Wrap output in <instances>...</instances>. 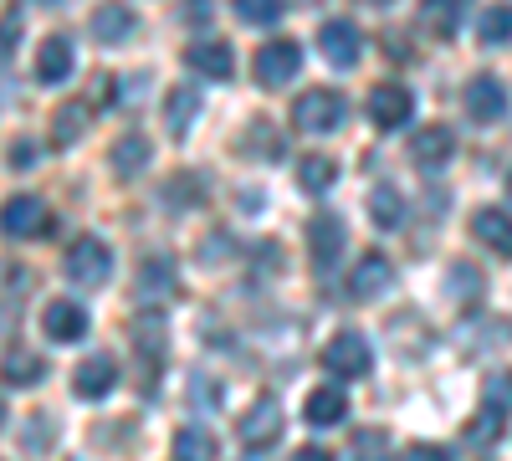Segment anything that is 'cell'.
<instances>
[{
	"instance_id": "obj_33",
	"label": "cell",
	"mask_w": 512,
	"mask_h": 461,
	"mask_svg": "<svg viewBox=\"0 0 512 461\" xmlns=\"http://www.w3.org/2000/svg\"><path fill=\"white\" fill-rule=\"evenodd\" d=\"M451 292H456L461 303H472L477 292H482V277H477V267H466V262H456V267H451Z\"/></svg>"
},
{
	"instance_id": "obj_18",
	"label": "cell",
	"mask_w": 512,
	"mask_h": 461,
	"mask_svg": "<svg viewBox=\"0 0 512 461\" xmlns=\"http://www.w3.org/2000/svg\"><path fill=\"white\" fill-rule=\"evenodd\" d=\"M420 26L441 41H451L461 31V0H420Z\"/></svg>"
},
{
	"instance_id": "obj_12",
	"label": "cell",
	"mask_w": 512,
	"mask_h": 461,
	"mask_svg": "<svg viewBox=\"0 0 512 461\" xmlns=\"http://www.w3.org/2000/svg\"><path fill=\"white\" fill-rule=\"evenodd\" d=\"M390 282H395V267L384 262L379 251H369V257L354 267V277H349V292H354L359 303H369V298H379V292L390 287Z\"/></svg>"
},
{
	"instance_id": "obj_8",
	"label": "cell",
	"mask_w": 512,
	"mask_h": 461,
	"mask_svg": "<svg viewBox=\"0 0 512 461\" xmlns=\"http://www.w3.org/2000/svg\"><path fill=\"white\" fill-rule=\"evenodd\" d=\"M466 113H472L477 123H497L507 113V88L492 72H477L472 82H466Z\"/></svg>"
},
{
	"instance_id": "obj_14",
	"label": "cell",
	"mask_w": 512,
	"mask_h": 461,
	"mask_svg": "<svg viewBox=\"0 0 512 461\" xmlns=\"http://www.w3.org/2000/svg\"><path fill=\"white\" fill-rule=\"evenodd\" d=\"M472 236L482 246H492L497 257H512V216L507 211H492V205H487V211H477L472 216Z\"/></svg>"
},
{
	"instance_id": "obj_25",
	"label": "cell",
	"mask_w": 512,
	"mask_h": 461,
	"mask_svg": "<svg viewBox=\"0 0 512 461\" xmlns=\"http://www.w3.org/2000/svg\"><path fill=\"white\" fill-rule=\"evenodd\" d=\"M195 108H200V93H195V88H169V98H164V123H169V134H175V139L190 129Z\"/></svg>"
},
{
	"instance_id": "obj_32",
	"label": "cell",
	"mask_w": 512,
	"mask_h": 461,
	"mask_svg": "<svg viewBox=\"0 0 512 461\" xmlns=\"http://www.w3.org/2000/svg\"><path fill=\"white\" fill-rule=\"evenodd\" d=\"M52 441H57L52 415H31V421H26V436H21V446H26V451H47Z\"/></svg>"
},
{
	"instance_id": "obj_37",
	"label": "cell",
	"mask_w": 512,
	"mask_h": 461,
	"mask_svg": "<svg viewBox=\"0 0 512 461\" xmlns=\"http://www.w3.org/2000/svg\"><path fill=\"white\" fill-rule=\"evenodd\" d=\"M185 21H190V26L210 21V0H185Z\"/></svg>"
},
{
	"instance_id": "obj_29",
	"label": "cell",
	"mask_w": 512,
	"mask_h": 461,
	"mask_svg": "<svg viewBox=\"0 0 512 461\" xmlns=\"http://www.w3.org/2000/svg\"><path fill=\"white\" fill-rule=\"evenodd\" d=\"M477 36H482V47H502V41H512V6H492V11H482Z\"/></svg>"
},
{
	"instance_id": "obj_5",
	"label": "cell",
	"mask_w": 512,
	"mask_h": 461,
	"mask_svg": "<svg viewBox=\"0 0 512 461\" xmlns=\"http://www.w3.org/2000/svg\"><path fill=\"white\" fill-rule=\"evenodd\" d=\"M303 67V52H297V41H267L262 52H256V77L267 82V88H287Z\"/></svg>"
},
{
	"instance_id": "obj_15",
	"label": "cell",
	"mask_w": 512,
	"mask_h": 461,
	"mask_svg": "<svg viewBox=\"0 0 512 461\" xmlns=\"http://www.w3.org/2000/svg\"><path fill=\"white\" fill-rule=\"evenodd\" d=\"M410 154H415V164H425V170H436V164H446V159L456 154V139H451V129L431 123V129H420V134L410 139Z\"/></svg>"
},
{
	"instance_id": "obj_36",
	"label": "cell",
	"mask_w": 512,
	"mask_h": 461,
	"mask_svg": "<svg viewBox=\"0 0 512 461\" xmlns=\"http://www.w3.org/2000/svg\"><path fill=\"white\" fill-rule=\"evenodd\" d=\"M190 195H200L195 175H175V185H169V200H190Z\"/></svg>"
},
{
	"instance_id": "obj_9",
	"label": "cell",
	"mask_w": 512,
	"mask_h": 461,
	"mask_svg": "<svg viewBox=\"0 0 512 461\" xmlns=\"http://www.w3.org/2000/svg\"><path fill=\"white\" fill-rule=\"evenodd\" d=\"M318 47H323V57H328L333 67H354V62H359V47H364V36H359L354 21H323Z\"/></svg>"
},
{
	"instance_id": "obj_20",
	"label": "cell",
	"mask_w": 512,
	"mask_h": 461,
	"mask_svg": "<svg viewBox=\"0 0 512 461\" xmlns=\"http://www.w3.org/2000/svg\"><path fill=\"white\" fill-rule=\"evenodd\" d=\"M175 267H169V262H144L139 267V298L149 303V308H159L164 298H175Z\"/></svg>"
},
{
	"instance_id": "obj_3",
	"label": "cell",
	"mask_w": 512,
	"mask_h": 461,
	"mask_svg": "<svg viewBox=\"0 0 512 461\" xmlns=\"http://www.w3.org/2000/svg\"><path fill=\"white\" fill-rule=\"evenodd\" d=\"M113 272V257H108V246L98 236H82L72 251H67V277L82 282V287H103Z\"/></svg>"
},
{
	"instance_id": "obj_17",
	"label": "cell",
	"mask_w": 512,
	"mask_h": 461,
	"mask_svg": "<svg viewBox=\"0 0 512 461\" xmlns=\"http://www.w3.org/2000/svg\"><path fill=\"white\" fill-rule=\"evenodd\" d=\"M303 415H308V426L323 431V426H338V421H344V415H349V400H344V390H338V385H323V390L308 395Z\"/></svg>"
},
{
	"instance_id": "obj_13",
	"label": "cell",
	"mask_w": 512,
	"mask_h": 461,
	"mask_svg": "<svg viewBox=\"0 0 512 461\" xmlns=\"http://www.w3.org/2000/svg\"><path fill=\"white\" fill-rule=\"evenodd\" d=\"M308 246H313L318 267H333L338 251H344V221H338V216H313L308 221Z\"/></svg>"
},
{
	"instance_id": "obj_38",
	"label": "cell",
	"mask_w": 512,
	"mask_h": 461,
	"mask_svg": "<svg viewBox=\"0 0 512 461\" xmlns=\"http://www.w3.org/2000/svg\"><path fill=\"white\" fill-rule=\"evenodd\" d=\"M108 93H113V77H98V82H93V103H98V108H103V103H113Z\"/></svg>"
},
{
	"instance_id": "obj_41",
	"label": "cell",
	"mask_w": 512,
	"mask_h": 461,
	"mask_svg": "<svg viewBox=\"0 0 512 461\" xmlns=\"http://www.w3.org/2000/svg\"><path fill=\"white\" fill-rule=\"evenodd\" d=\"M0 421H6V405H0Z\"/></svg>"
},
{
	"instance_id": "obj_39",
	"label": "cell",
	"mask_w": 512,
	"mask_h": 461,
	"mask_svg": "<svg viewBox=\"0 0 512 461\" xmlns=\"http://www.w3.org/2000/svg\"><path fill=\"white\" fill-rule=\"evenodd\" d=\"M292 461H333L323 446H303V451H292Z\"/></svg>"
},
{
	"instance_id": "obj_27",
	"label": "cell",
	"mask_w": 512,
	"mask_h": 461,
	"mask_svg": "<svg viewBox=\"0 0 512 461\" xmlns=\"http://www.w3.org/2000/svg\"><path fill=\"white\" fill-rule=\"evenodd\" d=\"M108 164L128 180V175H139L144 164H149V139H139V134H128V139H118L113 144V154H108Z\"/></svg>"
},
{
	"instance_id": "obj_23",
	"label": "cell",
	"mask_w": 512,
	"mask_h": 461,
	"mask_svg": "<svg viewBox=\"0 0 512 461\" xmlns=\"http://www.w3.org/2000/svg\"><path fill=\"white\" fill-rule=\"evenodd\" d=\"M82 134H88V108H82V103H62L57 118H52V144L57 149H72Z\"/></svg>"
},
{
	"instance_id": "obj_26",
	"label": "cell",
	"mask_w": 512,
	"mask_h": 461,
	"mask_svg": "<svg viewBox=\"0 0 512 461\" xmlns=\"http://www.w3.org/2000/svg\"><path fill=\"white\" fill-rule=\"evenodd\" d=\"M175 461H216V436H210L205 426L175 431Z\"/></svg>"
},
{
	"instance_id": "obj_35",
	"label": "cell",
	"mask_w": 512,
	"mask_h": 461,
	"mask_svg": "<svg viewBox=\"0 0 512 461\" xmlns=\"http://www.w3.org/2000/svg\"><path fill=\"white\" fill-rule=\"evenodd\" d=\"M405 461H451V451L446 446H410Z\"/></svg>"
},
{
	"instance_id": "obj_31",
	"label": "cell",
	"mask_w": 512,
	"mask_h": 461,
	"mask_svg": "<svg viewBox=\"0 0 512 461\" xmlns=\"http://www.w3.org/2000/svg\"><path fill=\"white\" fill-rule=\"evenodd\" d=\"M236 16L251 26H272L282 16V0H236Z\"/></svg>"
},
{
	"instance_id": "obj_21",
	"label": "cell",
	"mask_w": 512,
	"mask_h": 461,
	"mask_svg": "<svg viewBox=\"0 0 512 461\" xmlns=\"http://www.w3.org/2000/svg\"><path fill=\"white\" fill-rule=\"evenodd\" d=\"M128 31H134V11H128V6H118V0H103V6H98V16H93V36L113 47V41H123Z\"/></svg>"
},
{
	"instance_id": "obj_4",
	"label": "cell",
	"mask_w": 512,
	"mask_h": 461,
	"mask_svg": "<svg viewBox=\"0 0 512 461\" xmlns=\"http://www.w3.org/2000/svg\"><path fill=\"white\" fill-rule=\"evenodd\" d=\"M241 446H251V451H267L277 436H282V405L272 400V395H262L246 415H241Z\"/></svg>"
},
{
	"instance_id": "obj_10",
	"label": "cell",
	"mask_w": 512,
	"mask_h": 461,
	"mask_svg": "<svg viewBox=\"0 0 512 461\" xmlns=\"http://www.w3.org/2000/svg\"><path fill=\"white\" fill-rule=\"evenodd\" d=\"M113 385H118V364H113L108 354L82 359V364H77V374H72V390H77V400H103Z\"/></svg>"
},
{
	"instance_id": "obj_7",
	"label": "cell",
	"mask_w": 512,
	"mask_h": 461,
	"mask_svg": "<svg viewBox=\"0 0 512 461\" xmlns=\"http://www.w3.org/2000/svg\"><path fill=\"white\" fill-rule=\"evenodd\" d=\"M41 328H47L52 344H77L82 333H88V313H82V303L52 298L47 308H41Z\"/></svg>"
},
{
	"instance_id": "obj_16",
	"label": "cell",
	"mask_w": 512,
	"mask_h": 461,
	"mask_svg": "<svg viewBox=\"0 0 512 461\" xmlns=\"http://www.w3.org/2000/svg\"><path fill=\"white\" fill-rule=\"evenodd\" d=\"M185 62H190L195 72H205V77H216V82H226V77L236 72V62H231V47H226V41H195V47L185 52Z\"/></svg>"
},
{
	"instance_id": "obj_1",
	"label": "cell",
	"mask_w": 512,
	"mask_h": 461,
	"mask_svg": "<svg viewBox=\"0 0 512 461\" xmlns=\"http://www.w3.org/2000/svg\"><path fill=\"white\" fill-rule=\"evenodd\" d=\"M369 364H374V354H369L364 333H333L323 349V369L338 374V380H359V374H369Z\"/></svg>"
},
{
	"instance_id": "obj_34",
	"label": "cell",
	"mask_w": 512,
	"mask_h": 461,
	"mask_svg": "<svg viewBox=\"0 0 512 461\" xmlns=\"http://www.w3.org/2000/svg\"><path fill=\"white\" fill-rule=\"evenodd\" d=\"M487 410H512V374H492L487 380Z\"/></svg>"
},
{
	"instance_id": "obj_6",
	"label": "cell",
	"mask_w": 512,
	"mask_h": 461,
	"mask_svg": "<svg viewBox=\"0 0 512 461\" xmlns=\"http://www.w3.org/2000/svg\"><path fill=\"white\" fill-rule=\"evenodd\" d=\"M0 231L6 236H41L47 231V205H41L36 195H11L6 205H0Z\"/></svg>"
},
{
	"instance_id": "obj_11",
	"label": "cell",
	"mask_w": 512,
	"mask_h": 461,
	"mask_svg": "<svg viewBox=\"0 0 512 461\" xmlns=\"http://www.w3.org/2000/svg\"><path fill=\"white\" fill-rule=\"evenodd\" d=\"M410 108H415V98L405 88H395V82H384V88L369 93V118L379 123V129H400V123L410 118Z\"/></svg>"
},
{
	"instance_id": "obj_22",
	"label": "cell",
	"mask_w": 512,
	"mask_h": 461,
	"mask_svg": "<svg viewBox=\"0 0 512 461\" xmlns=\"http://www.w3.org/2000/svg\"><path fill=\"white\" fill-rule=\"evenodd\" d=\"M369 221H374L379 231H395V226L405 221V200H400L395 185H374V195H369Z\"/></svg>"
},
{
	"instance_id": "obj_30",
	"label": "cell",
	"mask_w": 512,
	"mask_h": 461,
	"mask_svg": "<svg viewBox=\"0 0 512 461\" xmlns=\"http://www.w3.org/2000/svg\"><path fill=\"white\" fill-rule=\"evenodd\" d=\"M354 461H390V436L384 431H359L354 436Z\"/></svg>"
},
{
	"instance_id": "obj_24",
	"label": "cell",
	"mask_w": 512,
	"mask_h": 461,
	"mask_svg": "<svg viewBox=\"0 0 512 461\" xmlns=\"http://www.w3.org/2000/svg\"><path fill=\"white\" fill-rule=\"evenodd\" d=\"M0 369H6V380L11 385H41V374H47V364H41V354L31 349H6V359H0Z\"/></svg>"
},
{
	"instance_id": "obj_28",
	"label": "cell",
	"mask_w": 512,
	"mask_h": 461,
	"mask_svg": "<svg viewBox=\"0 0 512 461\" xmlns=\"http://www.w3.org/2000/svg\"><path fill=\"white\" fill-rule=\"evenodd\" d=\"M297 180H303V190H308V195H323V190L338 180V164H333V159H323V154H313V159L297 164Z\"/></svg>"
},
{
	"instance_id": "obj_19",
	"label": "cell",
	"mask_w": 512,
	"mask_h": 461,
	"mask_svg": "<svg viewBox=\"0 0 512 461\" xmlns=\"http://www.w3.org/2000/svg\"><path fill=\"white\" fill-rule=\"evenodd\" d=\"M67 72H72L67 36H47V41H41V52H36V82H62Z\"/></svg>"
},
{
	"instance_id": "obj_40",
	"label": "cell",
	"mask_w": 512,
	"mask_h": 461,
	"mask_svg": "<svg viewBox=\"0 0 512 461\" xmlns=\"http://www.w3.org/2000/svg\"><path fill=\"white\" fill-rule=\"evenodd\" d=\"M374 6H390V0H374Z\"/></svg>"
},
{
	"instance_id": "obj_2",
	"label": "cell",
	"mask_w": 512,
	"mask_h": 461,
	"mask_svg": "<svg viewBox=\"0 0 512 461\" xmlns=\"http://www.w3.org/2000/svg\"><path fill=\"white\" fill-rule=\"evenodd\" d=\"M292 123L303 134H333L338 123H344V98L338 93H328V88H313V93H303L297 98V108H292Z\"/></svg>"
}]
</instances>
